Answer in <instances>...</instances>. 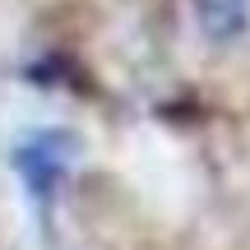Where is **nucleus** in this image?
Wrapping results in <instances>:
<instances>
[{
	"label": "nucleus",
	"instance_id": "f257e3e1",
	"mask_svg": "<svg viewBox=\"0 0 250 250\" xmlns=\"http://www.w3.org/2000/svg\"><path fill=\"white\" fill-rule=\"evenodd\" d=\"M19 167L28 171V186L33 190H51L56 176H61V167H65V139L51 134V130L28 134L23 148H19Z\"/></svg>",
	"mask_w": 250,
	"mask_h": 250
}]
</instances>
